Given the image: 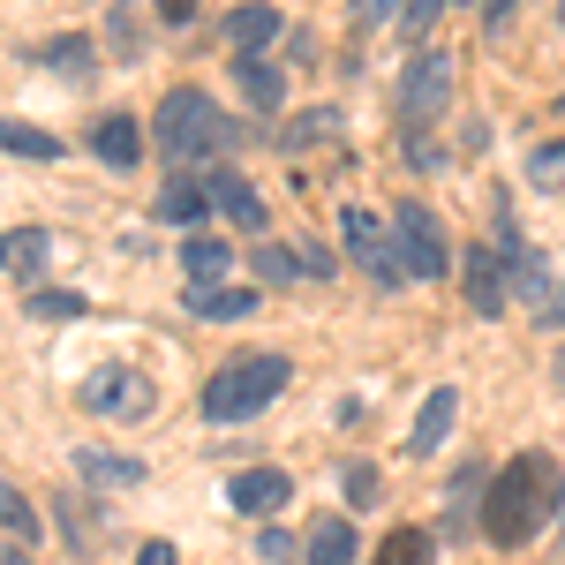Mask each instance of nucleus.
Returning a JSON list of instances; mask_svg holds the SVG:
<instances>
[{"label": "nucleus", "instance_id": "obj_7", "mask_svg": "<svg viewBox=\"0 0 565 565\" xmlns=\"http://www.w3.org/2000/svg\"><path fill=\"white\" fill-rule=\"evenodd\" d=\"M84 407L90 415H151L159 392H151V377H136V370H90L84 377Z\"/></svg>", "mask_w": 565, "mask_h": 565}, {"label": "nucleus", "instance_id": "obj_13", "mask_svg": "<svg viewBox=\"0 0 565 565\" xmlns=\"http://www.w3.org/2000/svg\"><path fill=\"white\" fill-rule=\"evenodd\" d=\"M151 212L167 218V226H196V218L212 212V181H204V174H174L167 189H159V204H151Z\"/></svg>", "mask_w": 565, "mask_h": 565}, {"label": "nucleus", "instance_id": "obj_2", "mask_svg": "<svg viewBox=\"0 0 565 565\" xmlns=\"http://www.w3.org/2000/svg\"><path fill=\"white\" fill-rule=\"evenodd\" d=\"M242 121H226L212 106V90H196V84H174L167 98H159V114H151V143L174 159V167H204V159H218V151H234L242 143Z\"/></svg>", "mask_w": 565, "mask_h": 565}, {"label": "nucleus", "instance_id": "obj_29", "mask_svg": "<svg viewBox=\"0 0 565 565\" xmlns=\"http://www.w3.org/2000/svg\"><path fill=\"white\" fill-rule=\"evenodd\" d=\"M84 295H53V287H39V295H31V317H45V324H68V317H84Z\"/></svg>", "mask_w": 565, "mask_h": 565}, {"label": "nucleus", "instance_id": "obj_27", "mask_svg": "<svg viewBox=\"0 0 565 565\" xmlns=\"http://www.w3.org/2000/svg\"><path fill=\"white\" fill-rule=\"evenodd\" d=\"M332 129H340V114H332V106H317V114L295 121V129H279V143H287V151H295V143H332Z\"/></svg>", "mask_w": 565, "mask_h": 565}, {"label": "nucleus", "instance_id": "obj_19", "mask_svg": "<svg viewBox=\"0 0 565 565\" xmlns=\"http://www.w3.org/2000/svg\"><path fill=\"white\" fill-rule=\"evenodd\" d=\"M45 257H53V234H45V226H15V234H8V271H15V279H23V287H39L45 279Z\"/></svg>", "mask_w": 565, "mask_h": 565}, {"label": "nucleus", "instance_id": "obj_24", "mask_svg": "<svg viewBox=\"0 0 565 565\" xmlns=\"http://www.w3.org/2000/svg\"><path fill=\"white\" fill-rule=\"evenodd\" d=\"M476 490H482V468H460L452 490H445V521H452V535H468V527H476Z\"/></svg>", "mask_w": 565, "mask_h": 565}, {"label": "nucleus", "instance_id": "obj_5", "mask_svg": "<svg viewBox=\"0 0 565 565\" xmlns=\"http://www.w3.org/2000/svg\"><path fill=\"white\" fill-rule=\"evenodd\" d=\"M340 242H348V257L362 264L385 295H392V287H407V264H399V249H392V226H377L362 204H348V212H340Z\"/></svg>", "mask_w": 565, "mask_h": 565}, {"label": "nucleus", "instance_id": "obj_40", "mask_svg": "<svg viewBox=\"0 0 565 565\" xmlns=\"http://www.w3.org/2000/svg\"><path fill=\"white\" fill-rule=\"evenodd\" d=\"M558 535H565V521H558Z\"/></svg>", "mask_w": 565, "mask_h": 565}, {"label": "nucleus", "instance_id": "obj_21", "mask_svg": "<svg viewBox=\"0 0 565 565\" xmlns=\"http://www.w3.org/2000/svg\"><path fill=\"white\" fill-rule=\"evenodd\" d=\"M437 558V535L430 527H392L385 543L370 551V565H430Z\"/></svg>", "mask_w": 565, "mask_h": 565}, {"label": "nucleus", "instance_id": "obj_31", "mask_svg": "<svg viewBox=\"0 0 565 565\" xmlns=\"http://www.w3.org/2000/svg\"><path fill=\"white\" fill-rule=\"evenodd\" d=\"M257 558L264 565H295V558H302V543H295L287 527H264V535H257Z\"/></svg>", "mask_w": 565, "mask_h": 565}, {"label": "nucleus", "instance_id": "obj_22", "mask_svg": "<svg viewBox=\"0 0 565 565\" xmlns=\"http://www.w3.org/2000/svg\"><path fill=\"white\" fill-rule=\"evenodd\" d=\"M45 68H53V76H68V84H90V76H98V53H90V39L68 31V39L45 45Z\"/></svg>", "mask_w": 565, "mask_h": 565}, {"label": "nucleus", "instance_id": "obj_34", "mask_svg": "<svg viewBox=\"0 0 565 565\" xmlns=\"http://www.w3.org/2000/svg\"><path fill=\"white\" fill-rule=\"evenodd\" d=\"M558 167H565V136H558V143H543V151L527 159V174H535V181H551V174H558Z\"/></svg>", "mask_w": 565, "mask_h": 565}, {"label": "nucleus", "instance_id": "obj_11", "mask_svg": "<svg viewBox=\"0 0 565 565\" xmlns=\"http://www.w3.org/2000/svg\"><path fill=\"white\" fill-rule=\"evenodd\" d=\"M452 415H460V392L437 385L430 399H423V415H415V430H407V452H415V460H430L437 445L452 437Z\"/></svg>", "mask_w": 565, "mask_h": 565}, {"label": "nucleus", "instance_id": "obj_4", "mask_svg": "<svg viewBox=\"0 0 565 565\" xmlns=\"http://www.w3.org/2000/svg\"><path fill=\"white\" fill-rule=\"evenodd\" d=\"M392 249H399V264H407V279H445L452 271V249H445V226H437L430 204H399L392 212Z\"/></svg>", "mask_w": 565, "mask_h": 565}, {"label": "nucleus", "instance_id": "obj_14", "mask_svg": "<svg viewBox=\"0 0 565 565\" xmlns=\"http://www.w3.org/2000/svg\"><path fill=\"white\" fill-rule=\"evenodd\" d=\"M354 527L340 521V513H324V521H309V535H302V565H354Z\"/></svg>", "mask_w": 565, "mask_h": 565}, {"label": "nucleus", "instance_id": "obj_37", "mask_svg": "<svg viewBox=\"0 0 565 565\" xmlns=\"http://www.w3.org/2000/svg\"><path fill=\"white\" fill-rule=\"evenodd\" d=\"M0 565H31V558H23V551H8V558H0Z\"/></svg>", "mask_w": 565, "mask_h": 565}, {"label": "nucleus", "instance_id": "obj_17", "mask_svg": "<svg viewBox=\"0 0 565 565\" xmlns=\"http://www.w3.org/2000/svg\"><path fill=\"white\" fill-rule=\"evenodd\" d=\"M181 271H189V287H226L234 249H226V242H212V234H189V242H181Z\"/></svg>", "mask_w": 565, "mask_h": 565}, {"label": "nucleus", "instance_id": "obj_38", "mask_svg": "<svg viewBox=\"0 0 565 565\" xmlns=\"http://www.w3.org/2000/svg\"><path fill=\"white\" fill-rule=\"evenodd\" d=\"M551 370H558V385H565V348H558V362H551Z\"/></svg>", "mask_w": 565, "mask_h": 565}, {"label": "nucleus", "instance_id": "obj_28", "mask_svg": "<svg viewBox=\"0 0 565 565\" xmlns=\"http://www.w3.org/2000/svg\"><path fill=\"white\" fill-rule=\"evenodd\" d=\"M348 505H377V498H385V476H377V468H370V460H348Z\"/></svg>", "mask_w": 565, "mask_h": 565}, {"label": "nucleus", "instance_id": "obj_35", "mask_svg": "<svg viewBox=\"0 0 565 565\" xmlns=\"http://www.w3.org/2000/svg\"><path fill=\"white\" fill-rule=\"evenodd\" d=\"M136 565H174V543H159V535H151V543L136 551Z\"/></svg>", "mask_w": 565, "mask_h": 565}, {"label": "nucleus", "instance_id": "obj_10", "mask_svg": "<svg viewBox=\"0 0 565 565\" xmlns=\"http://www.w3.org/2000/svg\"><path fill=\"white\" fill-rule=\"evenodd\" d=\"M287 498H295V482L279 476V468H242V476L226 482V505L234 513H257V521H271Z\"/></svg>", "mask_w": 565, "mask_h": 565}, {"label": "nucleus", "instance_id": "obj_20", "mask_svg": "<svg viewBox=\"0 0 565 565\" xmlns=\"http://www.w3.org/2000/svg\"><path fill=\"white\" fill-rule=\"evenodd\" d=\"M181 309H196L204 324H234V317H249V309H257V295H249V287H189Z\"/></svg>", "mask_w": 565, "mask_h": 565}, {"label": "nucleus", "instance_id": "obj_3", "mask_svg": "<svg viewBox=\"0 0 565 565\" xmlns=\"http://www.w3.org/2000/svg\"><path fill=\"white\" fill-rule=\"evenodd\" d=\"M287 377H295L287 354H234V362H218L212 385H204V415L212 423H249V415H264L287 392Z\"/></svg>", "mask_w": 565, "mask_h": 565}, {"label": "nucleus", "instance_id": "obj_33", "mask_svg": "<svg viewBox=\"0 0 565 565\" xmlns=\"http://www.w3.org/2000/svg\"><path fill=\"white\" fill-rule=\"evenodd\" d=\"M437 15H445L437 0H407V15H399V23H407V39H423V31H437Z\"/></svg>", "mask_w": 565, "mask_h": 565}, {"label": "nucleus", "instance_id": "obj_39", "mask_svg": "<svg viewBox=\"0 0 565 565\" xmlns=\"http://www.w3.org/2000/svg\"><path fill=\"white\" fill-rule=\"evenodd\" d=\"M0 257H8V234H0Z\"/></svg>", "mask_w": 565, "mask_h": 565}, {"label": "nucleus", "instance_id": "obj_8", "mask_svg": "<svg viewBox=\"0 0 565 565\" xmlns=\"http://www.w3.org/2000/svg\"><path fill=\"white\" fill-rule=\"evenodd\" d=\"M460 264H468V309H476V317H498L505 295H513V264H505V249L482 242V249H468Z\"/></svg>", "mask_w": 565, "mask_h": 565}, {"label": "nucleus", "instance_id": "obj_30", "mask_svg": "<svg viewBox=\"0 0 565 565\" xmlns=\"http://www.w3.org/2000/svg\"><path fill=\"white\" fill-rule=\"evenodd\" d=\"M106 45H114V53H129V61L143 53V31L129 23V8H106Z\"/></svg>", "mask_w": 565, "mask_h": 565}, {"label": "nucleus", "instance_id": "obj_16", "mask_svg": "<svg viewBox=\"0 0 565 565\" xmlns=\"http://www.w3.org/2000/svg\"><path fill=\"white\" fill-rule=\"evenodd\" d=\"M279 31H287L279 8H234V15H226V39L242 45V61H264V45L279 39Z\"/></svg>", "mask_w": 565, "mask_h": 565}, {"label": "nucleus", "instance_id": "obj_9", "mask_svg": "<svg viewBox=\"0 0 565 565\" xmlns=\"http://www.w3.org/2000/svg\"><path fill=\"white\" fill-rule=\"evenodd\" d=\"M90 159L114 167V174H129L136 159H143V121H129V114H98V121H90Z\"/></svg>", "mask_w": 565, "mask_h": 565}, {"label": "nucleus", "instance_id": "obj_12", "mask_svg": "<svg viewBox=\"0 0 565 565\" xmlns=\"http://www.w3.org/2000/svg\"><path fill=\"white\" fill-rule=\"evenodd\" d=\"M76 482H90V490H136V482H143V460L106 452V445H84V452H76Z\"/></svg>", "mask_w": 565, "mask_h": 565}, {"label": "nucleus", "instance_id": "obj_6", "mask_svg": "<svg viewBox=\"0 0 565 565\" xmlns=\"http://www.w3.org/2000/svg\"><path fill=\"white\" fill-rule=\"evenodd\" d=\"M445 98H452V61H445V53H415V61L399 68V121L423 129V121L445 114Z\"/></svg>", "mask_w": 565, "mask_h": 565}, {"label": "nucleus", "instance_id": "obj_15", "mask_svg": "<svg viewBox=\"0 0 565 565\" xmlns=\"http://www.w3.org/2000/svg\"><path fill=\"white\" fill-rule=\"evenodd\" d=\"M204 181H212V204H218L226 218H234V226L264 234V196L249 189V181H242V174H226V167H218V174H204Z\"/></svg>", "mask_w": 565, "mask_h": 565}, {"label": "nucleus", "instance_id": "obj_1", "mask_svg": "<svg viewBox=\"0 0 565 565\" xmlns=\"http://www.w3.org/2000/svg\"><path fill=\"white\" fill-rule=\"evenodd\" d=\"M551 513L565 521V468L551 452H513V460L490 476V490H482V535H490L498 551L535 543V535L551 527Z\"/></svg>", "mask_w": 565, "mask_h": 565}, {"label": "nucleus", "instance_id": "obj_36", "mask_svg": "<svg viewBox=\"0 0 565 565\" xmlns=\"http://www.w3.org/2000/svg\"><path fill=\"white\" fill-rule=\"evenodd\" d=\"M543 324H565V271H558V295H551V309H543Z\"/></svg>", "mask_w": 565, "mask_h": 565}, {"label": "nucleus", "instance_id": "obj_23", "mask_svg": "<svg viewBox=\"0 0 565 565\" xmlns=\"http://www.w3.org/2000/svg\"><path fill=\"white\" fill-rule=\"evenodd\" d=\"M0 151H15V159H61V136L31 129V121H8L0 114Z\"/></svg>", "mask_w": 565, "mask_h": 565}, {"label": "nucleus", "instance_id": "obj_32", "mask_svg": "<svg viewBox=\"0 0 565 565\" xmlns=\"http://www.w3.org/2000/svg\"><path fill=\"white\" fill-rule=\"evenodd\" d=\"M295 264H302L309 279H332V249L324 242H295Z\"/></svg>", "mask_w": 565, "mask_h": 565}, {"label": "nucleus", "instance_id": "obj_25", "mask_svg": "<svg viewBox=\"0 0 565 565\" xmlns=\"http://www.w3.org/2000/svg\"><path fill=\"white\" fill-rule=\"evenodd\" d=\"M0 527L15 535V551H31V543H39V513H31V505H23V490H8V482H0Z\"/></svg>", "mask_w": 565, "mask_h": 565}, {"label": "nucleus", "instance_id": "obj_26", "mask_svg": "<svg viewBox=\"0 0 565 565\" xmlns=\"http://www.w3.org/2000/svg\"><path fill=\"white\" fill-rule=\"evenodd\" d=\"M249 271H257V279H271V287H287V279H295L302 264H295V249H279V242H264V249H249Z\"/></svg>", "mask_w": 565, "mask_h": 565}, {"label": "nucleus", "instance_id": "obj_18", "mask_svg": "<svg viewBox=\"0 0 565 565\" xmlns=\"http://www.w3.org/2000/svg\"><path fill=\"white\" fill-rule=\"evenodd\" d=\"M234 76H242V98H249L257 114H279V106H287V68H279V61H234Z\"/></svg>", "mask_w": 565, "mask_h": 565}]
</instances>
